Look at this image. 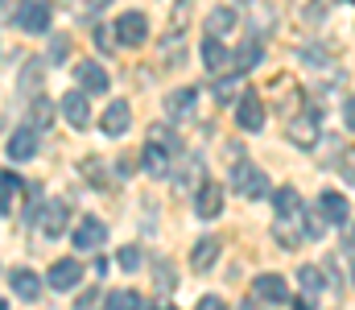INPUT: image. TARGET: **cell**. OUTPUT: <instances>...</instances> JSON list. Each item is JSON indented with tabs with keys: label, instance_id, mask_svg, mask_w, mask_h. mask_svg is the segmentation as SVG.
Segmentation results:
<instances>
[{
	"label": "cell",
	"instance_id": "cell-3",
	"mask_svg": "<svg viewBox=\"0 0 355 310\" xmlns=\"http://www.w3.org/2000/svg\"><path fill=\"white\" fill-rule=\"evenodd\" d=\"M232 191H236V195H244V199H265V195H268V174L244 157V162H236V166H232Z\"/></svg>",
	"mask_w": 355,
	"mask_h": 310
},
{
	"label": "cell",
	"instance_id": "cell-39",
	"mask_svg": "<svg viewBox=\"0 0 355 310\" xmlns=\"http://www.w3.org/2000/svg\"><path fill=\"white\" fill-rule=\"evenodd\" d=\"M95 42H99V50H107V46H112V37H107V29H95Z\"/></svg>",
	"mask_w": 355,
	"mask_h": 310
},
{
	"label": "cell",
	"instance_id": "cell-21",
	"mask_svg": "<svg viewBox=\"0 0 355 310\" xmlns=\"http://www.w3.org/2000/svg\"><path fill=\"white\" fill-rule=\"evenodd\" d=\"M21 191H25V182L12 174V170H0V211L4 215H12V207L21 199Z\"/></svg>",
	"mask_w": 355,
	"mask_h": 310
},
{
	"label": "cell",
	"instance_id": "cell-8",
	"mask_svg": "<svg viewBox=\"0 0 355 310\" xmlns=\"http://www.w3.org/2000/svg\"><path fill=\"white\" fill-rule=\"evenodd\" d=\"M71 240H75V248H79V252H91V248H99V244L107 240V223H103V219H95V215H83V219H79V227L71 232Z\"/></svg>",
	"mask_w": 355,
	"mask_h": 310
},
{
	"label": "cell",
	"instance_id": "cell-42",
	"mask_svg": "<svg viewBox=\"0 0 355 310\" xmlns=\"http://www.w3.org/2000/svg\"><path fill=\"white\" fill-rule=\"evenodd\" d=\"M149 310H178V307H170V302H153Z\"/></svg>",
	"mask_w": 355,
	"mask_h": 310
},
{
	"label": "cell",
	"instance_id": "cell-31",
	"mask_svg": "<svg viewBox=\"0 0 355 310\" xmlns=\"http://www.w3.org/2000/svg\"><path fill=\"white\" fill-rule=\"evenodd\" d=\"M116 261H120V269L137 273V269H141V248H137V244H124V248L116 252Z\"/></svg>",
	"mask_w": 355,
	"mask_h": 310
},
{
	"label": "cell",
	"instance_id": "cell-45",
	"mask_svg": "<svg viewBox=\"0 0 355 310\" xmlns=\"http://www.w3.org/2000/svg\"><path fill=\"white\" fill-rule=\"evenodd\" d=\"M352 236H355V227H352Z\"/></svg>",
	"mask_w": 355,
	"mask_h": 310
},
{
	"label": "cell",
	"instance_id": "cell-11",
	"mask_svg": "<svg viewBox=\"0 0 355 310\" xmlns=\"http://www.w3.org/2000/svg\"><path fill=\"white\" fill-rule=\"evenodd\" d=\"M145 33H149V21H145V12H120V21H116V37L124 42V46H141L145 42Z\"/></svg>",
	"mask_w": 355,
	"mask_h": 310
},
{
	"label": "cell",
	"instance_id": "cell-30",
	"mask_svg": "<svg viewBox=\"0 0 355 310\" xmlns=\"http://www.w3.org/2000/svg\"><path fill=\"white\" fill-rule=\"evenodd\" d=\"M240 83H244V75H227V79H219V83H215V100H219V103L236 100V92H240Z\"/></svg>",
	"mask_w": 355,
	"mask_h": 310
},
{
	"label": "cell",
	"instance_id": "cell-4",
	"mask_svg": "<svg viewBox=\"0 0 355 310\" xmlns=\"http://www.w3.org/2000/svg\"><path fill=\"white\" fill-rule=\"evenodd\" d=\"M174 187L182 195H194L202 187V157L198 153H182L174 162Z\"/></svg>",
	"mask_w": 355,
	"mask_h": 310
},
{
	"label": "cell",
	"instance_id": "cell-26",
	"mask_svg": "<svg viewBox=\"0 0 355 310\" xmlns=\"http://www.w3.org/2000/svg\"><path fill=\"white\" fill-rule=\"evenodd\" d=\"M42 75H46V58H29L25 71H21V92H25L29 100H37V83H42Z\"/></svg>",
	"mask_w": 355,
	"mask_h": 310
},
{
	"label": "cell",
	"instance_id": "cell-33",
	"mask_svg": "<svg viewBox=\"0 0 355 310\" xmlns=\"http://www.w3.org/2000/svg\"><path fill=\"white\" fill-rule=\"evenodd\" d=\"M302 62H306V67H331L322 46H306V50H302Z\"/></svg>",
	"mask_w": 355,
	"mask_h": 310
},
{
	"label": "cell",
	"instance_id": "cell-29",
	"mask_svg": "<svg viewBox=\"0 0 355 310\" xmlns=\"http://www.w3.org/2000/svg\"><path fill=\"white\" fill-rule=\"evenodd\" d=\"M50 116H54V103L46 100V96H37V100L29 103V128L37 132V128H50Z\"/></svg>",
	"mask_w": 355,
	"mask_h": 310
},
{
	"label": "cell",
	"instance_id": "cell-18",
	"mask_svg": "<svg viewBox=\"0 0 355 310\" xmlns=\"http://www.w3.org/2000/svg\"><path fill=\"white\" fill-rule=\"evenodd\" d=\"M194 107H198V87H178V92L166 96V112H170L174 120H190Z\"/></svg>",
	"mask_w": 355,
	"mask_h": 310
},
{
	"label": "cell",
	"instance_id": "cell-35",
	"mask_svg": "<svg viewBox=\"0 0 355 310\" xmlns=\"http://www.w3.org/2000/svg\"><path fill=\"white\" fill-rule=\"evenodd\" d=\"M194 310H227V302H223L219 294H207V298H198V307Z\"/></svg>",
	"mask_w": 355,
	"mask_h": 310
},
{
	"label": "cell",
	"instance_id": "cell-9",
	"mask_svg": "<svg viewBox=\"0 0 355 310\" xmlns=\"http://www.w3.org/2000/svg\"><path fill=\"white\" fill-rule=\"evenodd\" d=\"M17 25L25 33H46L50 29V4L46 0H25L21 12H17Z\"/></svg>",
	"mask_w": 355,
	"mask_h": 310
},
{
	"label": "cell",
	"instance_id": "cell-38",
	"mask_svg": "<svg viewBox=\"0 0 355 310\" xmlns=\"http://www.w3.org/2000/svg\"><path fill=\"white\" fill-rule=\"evenodd\" d=\"M107 0H79V12H99Z\"/></svg>",
	"mask_w": 355,
	"mask_h": 310
},
{
	"label": "cell",
	"instance_id": "cell-2",
	"mask_svg": "<svg viewBox=\"0 0 355 310\" xmlns=\"http://www.w3.org/2000/svg\"><path fill=\"white\" fill-rule=\"evenodd\" d=\"M178 157H182L178 132L170 128V124H157V128L149 132L145 149H141V166H145V174H149V178H166V174L174 170Z\"/></svg>",
	"mask_w": 355,
	"mask_h": 310
},
{
	"label": "cell",
	"instance_id": "cell-36",
	"mask_svg": "<svg viewBox=\"0 0 355 310\" xmlns=\"http://www.w3.org/2000/svg\"><path fill=\"white\" fill-rule=\"evenodd\" d=\"M343 120H347V128L355 132V96H347V103H343Z\"/></svg>",
	"mask_w": 355,
	"mask_h": 310
},
{
	"label": "cell",
	"instance_id": "cell-17",
	"mask_svg": "<svg viewBox=\"0 0 355 310\" xmlns=\"http://www.w3.org/2000/svg\"><path fill=\"white\" fill-rule=\"evenodd\" d=\"M8 157L12 162H29V157H37V132L25 124V128H12V137H8Z\"/></svg>",
	"mask_w": 355,
	"mask_h": 310
},
{
	"label": "cell",
	"instance_id": "cell-12",
	"mask_svg": "<svg viewBox=\"0 0 355 310\" xmlns=\"http://www.w3.org/2000/svg\"><path fill=\"white\" fill-rule=\"evenodd\" d=\"M194 215H198V219H215V215H223V187L202 182V187L194 191Z\"/></svg>",
	"mask_w": 355,
	"mask_h": 310
},
{
	"label": "cell",
	"instance_id": "cell-5",
	"mask_svg": "<svg viewBox=\"0 0 355 310\" xmlns=\"http://www.w3.org/2000/svg\"><path fill=\"white\" fill-rule=\"evenodd\" d=\"M67 223H71V207L62 203V199H50V203L42 207V215H37V227L46 232V240H58L67 232Z\"/></svg>",
	"mask_w": 355,
	"mask_h": 310
},
{
	"label": "cell",
	"instance_id": "cell-1",
	"mask_svg": "<svg viewBox=\"0 0 355 310\" xmlns=\"http://www.w3.org/2000/svg\"><path fill=\"white\" fill-rule=\"evenodd\" d=\"M272 236H277V244H285V248H297L302 240H306V211L310 207L302 203V195L293 191V187H281L277 195H272Z\"/></svg>",
	"mask_w": 355,
	"mask_h": 310
},
{
	"label": "cell",
	"instance_id": "cell-6",
	"mask_svg": "<svg viewBox=\"0 0 355 310\" xmlns=\"http://www.w3.org/2000/svg\"><path fill=\"white\" fill-rule=\"evenodd\" d=\"M285 137H289V145H297V149H314L318 137H322L318 116H293V120L285 124Z\"/></svg>",
	"mask_w": 355,
	"mask_h": 310
},
{
	"label": "cell",
	"instance_id": "cell-43",
	"mask_svg": "<svg viewBox=\"0 0 355 310\" xmlns=\"http://www.w3.org/2000/svg\"><path fill=\"white\" fill-rule=\"evenodd\" d=\"M8 4H12V0H0V17H8Z\"/></svg>",
	"mask_w": 355,
	"mask_h": 310
},
{
	"label": "cell",
	"instance_id": "cell-37",
	"mask_svg": "<svg viewBox=\"0 0 355 310\" xmlns=\"http://www.w3.org/2000/svg\"><path fill=\"white\" fill-rule=\"evenodd\" d=\"M67 54V37H54V50H50V62H62Z\"/></svg>",
	"mask_w": 355,
	"mask_h": 310
},
{
	"label": "cell",
	"instance_id": "cell-32",
	"mask_svg": "<svg viewBox=\"0 0 355 310\" xmlns=\"http://www.w3.org/2000/svg\"><path fill=\"white\" fill-rule=\"evenodd\" d=\"M153 273H157V290H174V269H170L162 257L153 261Z\"/></svg>",
	"mask_w": 355,
	"mask_h": 310
},
{
	"label": "cell",
	"instance_id": "cell-22",
	"mask_svg": "<svg viewBox=\"0 0 355 310\" xmlns=\"http://www.w3.org/2000/svg\"><path fill=\"white\" fill-rule=\"evenodd\" d=\"M215 261H219V240H215V236H211V240H198L194 252H190V269H194V273H207Z\"/></svg>",
	"mask_w": 355,
	"mask_h": 310
},
{
	"label": "cell",
	"instance_id": "cell-7",
	"mask_svg": "<svg viewBox=\"0 0 355 310\" xmlns=\"http://www.w3.org/2000/svg\"><path fill=\"white\" fill-rule=\"evenodd\" d=\"M236 120H240L244 132H261V128H265V100L244 87V100L236 103Z\"/></svg>",
	"mask_w": 355,
	"mask_h": 310
},
{
	"label": "cell",
	"instance_id": "cell-20",
	"mask_svg": "<svg viewBox=\"0 0 355 310\" xmlns=\"http://www.w3.org/2000/svg\"><path fill=\"white\" fill-rule=\"evenodd\" d=\"M12 294L21 298V302H37L42 298V277L33 273V269H12Z\"/></svg>",
	"mask_w": 355,
	"mask_h": 310
},
{
	"label": "cell",
	"instance_id": "cell-27",
	"mask_svg": "<svg viewBox=\"0 0 355 310\" xmlns=\"http://www.w3.org/2000/svg\"><path fill=\"white\" fill-rule=\"evenodd\" d=\"M297 286H302V290H306V298L314 302V298L327 290V286H322V269H314V265H302V269H297Z\"/></svg>",
	"mask_w": 355,
	"mask_h": 310
},
{
	"label": "cell",
	"instance_id": "cell-16",
	"mask_svg": "<svg viewBox=\"0 0 355 310\" xmlns=\"http://www.w3.org/2000/svg\"><path fill=\"white\" fill-rule=\"evenodd\" d=\"M75 79H79V87H83V96H99V92H107V71L87 58V62H79V71H75Z\"/></svg>",
	"mask_w": 355,
	"mask_h": 310
},
{
	"label": "cell",
	"instance_id": "cell-24",
	"mask_svg": "<svg viewBox=\"0 0 355 310\" xmlns=\"http://www.w3.org/2000/svg\"><path fill=\"white\" fill-rule=\"evenodd\" d=\"M261 54H265V50H261V33H248V42L232 54V62H236V67H240V75H244V71H252V67L261 62Z\"/></svg>",
	"mask_w": 355,
	"mask_h": 310
},
{
	"label": "cell",
	"instance_id": "cell-15",
	"mask_svg": "<svg viewBox=\"0 0 355 310\" xmlns=\"http://www.w3.org/2000/svg\"><path fill=\"white\" fill-rule=\"evenodd\" d=\"M128 124H132V107H128V100H112L107 112H103V124H99V128H103L107 137H124Z\"/></svg>",
	"mask_w": 355,
	"mask_h": 310
},
{
	"label": "cell",
	"instance_id": "cell-28",
	"mask_svg": "<svg viewBox=\"0 0 355 310\" xmlns=\"http://www.w3.org/2000/svg\"><path fill=\"white\" fill-rule=\"evenodd\" d=\"M103 307L107 310H145V298H141L137 290H112Z\"/></svg>",
	"mask_w": 355,
	"mask_h": 310
},
{
	"label": "cell",
	"instance_id": "cell-44",
	"mask_svg": "<svg viewBox=\"0 0 355 310\" xmlns=\"http://www.w3.org/2000/svg\"><path fill=\"white\" fill-rule=\"evenodd\" d=\"M0 310H8V302H0Z\"/></svg>",
	"mask_w": 355,
	"mask_h": 310
},
{
	"label": "cell",
	"instance_id": "cell-25",
	"mask_svg": "<svg viewBox=\"0 0 355 310\" xmlns=\"http://www.w3.org/2000/svg\"><path fill=\"white\" fill-rule=\"evenodd\" d=\"M227 58H232V54L223 50V42H219V37H207V42H202V67H207L211 75H219V71L227 67Z\"/></svg>",
	"mask_w": 355,
	"mask_h": 310
},
{
	"label": "cell",
	"instance_id": "cell-10",
	"mask_svg": "<svg viewBox=\"0 0 355 310\" xmlns=\"http://www.w3.org/2000/svg\"><path fill=\"white\" fill-rule=\"evenodd\" d=\"M252 298L257 302H289V286H285V277L281 273H261L257 282H252Z\"/></svg>",
	"mask_w": 355,
	"mask_h": 310
},
{
	"label": "cell",
	"instance_id": "cell-34",
	"mask_svg": "<svg viewBox=\"0 0 355 310\" xmlns=\"http://www.w3.org/2000/svg\"><path fill=\"white\" fill-rule=\"evenodd\" d=\"M339 170H343V178L355 187V149H343V162H339Z\"/></svg>",
	"mask_w": 355,
	"mask_h": 310
},
{
	"label": "cell",
	"instance_id": "cell-40",
	"mask_svg": "<svg viewBox=\"0 0 355 310\" xmlns=\"http://www.w3.org/2000/svg\"><path fill=\"white\" fill-rule=\"evenodd\" d=\"M293 310H314V302H310V298H297V302H293Z\"/></svg>",
	"mask_w": 355,
	"mask_h": 310
},
{
	"label": "cell",
	"instance_id": "cell-13",
	"mask_svg": "<svg viewBox=\"0 0 355 310\" xmlns=\"http://www.w3.org/2000/svg\"><path fill=\"white\" fill-rule=\"evenodd\" d=\"M46 286H50V290H75V286H79V261H75V257L54 261L50 273H46Z\"/></svg>",
	"mask_w": 355,
	"mask_h": 310
},
{
	"label": "cell",
	"instance_id": "cell-23",
	"mask_svg": "<svg viewBox=\"0 0 355 310\" xmlns=\"http://www.w3.org/2000/svg\"><path fill=\"white\" fill-rule=\"evenodd\" d=\"M232 29H236V8H227V4L211 8V17H207V37H223V33H232Z\"/></svg>",
	"mask_w": 355,
	"mask_h": 310
},
{
	"label": "cell",
	"instance_id": "cell-19",
	"mask_svg": "<svg viewBox=\"0 0 355 310\" xmlns=\"http://www.w3.org/2000/svg\"><path fill=\"white\" fill-rule=\"evenodd\" d=\"M62 116H67V124L79 132V128H87V120H91V103L87 96H79V92H67L62 96Z\"/></svg>",
	"mask_w": 355,
	"mask_h": 310
},
{
	"label": "cell",
	"instance_id": "cell-14",
	"mask_svg": "<svg viewBox=\"0 0 355 310\" xmlns=\"http://www.w3.org/2000/svg\"><path fill=\"white\" fill-rule=\"evenodd\" d=\"M318 219L322 223H347L352 219V207H347V199L339 191H322L318 195Z\"/></svg>",
	"mask_w": 355,
	"mask_h": 310
},
{
	"label": "cell",
	"instance_id": "cell-41",
	"mask_svg": "<svg viewBox=\"0 0 355 310\" xmlns=\"http://www.w3.org/2000/svg\"><path fill=\"white\" fill-rule=\"evenodd\" d=\"M240 310H265V307H261L257 298H248V302H244V307H240Z\"/></svg>",
	"mask_w": 355,
	"mask_h": 310
}]
</instances>
